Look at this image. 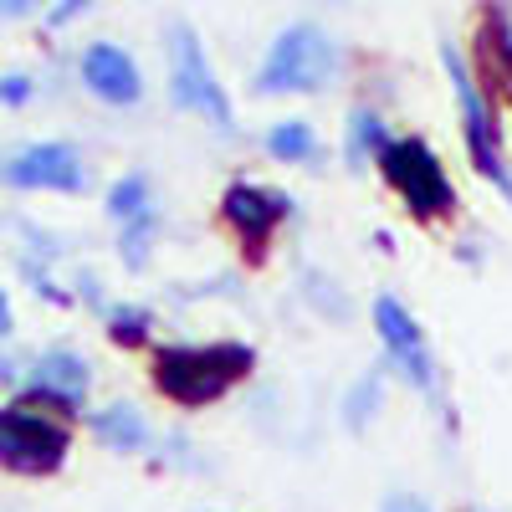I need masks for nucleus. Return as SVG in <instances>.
I'll return each instance as SVG.
<instances>
[{
	"label": "nucleus",
	"instance_id": "obj_1",
	"mask_svg": "<svg viewBox=\"0 0 512 512\" xmlns=\"http://www.w3.org/2000/svg\"><path fill=\"white\" fill-rule=\"evenodd\" d=\"M251 369H256V354L246 344H164L154 354L159 395L185 405V410H200L210 400H221Z\"/></svg>",
	"mask_w": 512,
	"mask_h": 512
},
{
	"label": "nucleus",
	"instance_id": "obj_2",
	"mask_svg": "<svg viewBox=\"0 0 512 512\" xmlns=\"http://www.w3.org/2000/svg\"><path fill=\"white\" fill-rule=\"evenodd\" d=\"M338 72V41L318 21H287L251 77V93L287 98V93H323Z\"/></svg>",
	"mask_w": 512,
	"mask_h": 512
},
{
	"label": "nucleus",
	"instance_id": "obj_3",
	"mask_svg": "<svg viewBox=\"0 0 512 512\" xmlns=\"http://www.w3.org/2000/svg\"><path fill=\"white\" fill-rule=\"evenodd\" d=\"M72 451V425L36 405H0V466L21 477H52Z\"/></svg>",
	"mask_w": 512,
	"mask_h": 512
},
{
	"label": "nucleus",
	"instance_id": "obj_4",
	"mask_svg": "<svg viewBox=\"0 0 512 512\" xmlns=\"http://www.w3.org/2000/svg\"><path fill=\"white\" fill-rule=\"evenodd\" d=\"M379 169H384V180L395 185V195L405 200L410 216L441 221V216H451V210H456V190L446 180V164L436 159V149L425 144L420 134L390 139V149L379 154Z\"/></svg>",
	"mask_w": 512,
	"mask_h": 512
},
{
	"label": "nucleus",
	"instance_id": "obj_5",
	"mask_svg": "<svg viewBox=\"0 0 512 512\" xmlns=\"http://www.w3.org/2000/svg\"><path fill=\"white\" fill-rule=\"evenodd\" d=\"M169 103L210 118L221 134H236V108H231L226 88L216 82V72H210V62H205L200 36L185 21L169 26Z\"/></svg>",
	"mask_w": 512,
	"mask_h": 512
},
{
	"label": "nucleus",
	"instance_id": "obj_6",
	"mask_svg": "<svg viewBox=\"0 0 512 512\" xmlns=\"http://www.w3.org/2000/svg\"><path fill=\"white\" fill-rule=\"evenodd\" d=\"M441 62H446L451 88H456V108H461V128H466V149H472V164L512 200V169H507V154H502V123H497L492 103H487L482 88H477V72L461 62V52L451 47V41L441 47Z\"/></svg>",
	"mask_w": 512,
	"mask_h": 512
},
{
	"label": "nucleus",
	"instance_id": "obj_7",
	"mask_svg": "<svg viewBox=\"0 0 512 512\" xmlns=\"http://www.w3.org/2000/svg\"><path fill=\"white\" fill-rule=\"evenodd\" d=\"M287 216H292V200H287L282 190H267V185L236 180V185H226V195H221V221L236 231V241H241L246 251H262Z\"/></svg>",
	"mask_w": 512,
	"mask_h": 512
},
{
	"label": "nucleus",
	"instance_id": "obj_8",
	"mask_svg": "<svg viewBox=\"0 0 512 512\" xmlns=\"http://www.w3.org/2000/svg\"><path fill=\"white\" fill-rule=\"evenodd\" d=\"M6 180L21 185V190H62V195H77L82 185H88V164H82V154L72 144H31L21 149L16 159H6Z\"/></svg>",
	"mask_w": 512,
	"mask_h": 512
},
{
	"label": "nucleus",
	"instance_id": "obj_9",
	"mask_svg": "<svg viewBox=\"0 0 512 512\" xmlns=\"http://www.w3.org/2000/svg\"><path fill=\"white\" fill-rule=\"evenodd\" d=\"M374 328H379V344L390 349V359L400 364V374L410 384H420V390H431L436 384V369H431V354H425V338L410 318V308L400 303V297L379 292L374 297Z\"/></svg>",
	"mask_w": 512,
	"mask_h": 512
},
{
	"label": "nucleus",
	"instance_id": "obj_10",
	"mask_svg": "<svg viewBox=\"0 0 512 512\" xmlns=\"http://www.w3.org/2000/svg\"><path fill=\"white\" fill-rule=\"evenodd\" d=\"M88 384H93V369L77 349H47L36 359L26 405H52L57 415H77L82 400H88Z\"/></svg>",
	"mask_w": 512,
	"mask_h": 512
},
{
	"label": "nucleus",
	"instance_id": "obj_11",
	"mask_svg": "<svg viewBox=\"0 0 512 512\" xmlns=\"http://www.w3.org/2000/svg\"><path fill=\"white\" fill-rule=\"evenodd\" d=\"M82 82H88V93H98L103 103H118V108L144 98V72H139L134 52H123L118 41H93L82 52Z\"/></svg>",
	"mask_w": 512,
	"mask_h": 512
},
{
	"label": "nucleus",
	"instance_id": "obj_12",
	"mask_svg": "<svg viewBox=\"0 0 512 512\" xmlns=\"http://www.w3.org/2000/svg\"><path fill=\"white\" fill-rule=\"evenodd\" d=\"M477 41H482V57H487V72H492V93L512 108V16L502 6H487Z\"/></svg>",
	"mask_w": 512,
	"mask_h": 512
},
{
	"label": "nucleus",
	"instance_id": "obj_13",
	"mask_svg": "<svg viewBox=\"0 0 512 512\" xmlns=\"http://www.w3.org/2000/svg\"><path fill=\"white\" fill-rule=\"evenodd\" d=\"M384 149H390V128H384V118H379L374 108H354V113H349V139H344L349 169H364V164L379 159Z\"/></svg>",
	"mask_w": 512,
	"mask_h": 512
},
{
	"label": "nucleus",
	"instance_id": "obj_14",
	"mask_svg": "<svg viewBox=\"0 0 512 512\" xmlns=\"http://www.w3.org/2000/svg\"><path fill=\"white\" fill-rule=\"evenodd\" d=\"M93 436L108 441L113 451H139L149 441V425H144V415L134 405H108V410L93 415Z\"/></svg>",
	"mask_w": 512,
	"mask_h": 512
},
{
	"label": "nucleus",
	"instance_id": "obj_15",
	"mask_svg": "<svg viewBox=\"0 0 512 512\" xmlns=\"http://www.w3.org/2000/svg\"><path fill=\"white\" fill-rule=\"evenodd\" d=\"M267 149L282 164H308V159H318V128L308 118H282V123H272Z\"/></svg>",
	"mask_w": 512,
	"mask_h": 512
},
{
	"label": "nucleus",
	"instance_id": "obj_16",
	"mask_svg": "<svg viewBox=\"0 0 512 512\" xmlns=\"http://www.w3.org/2000/svg\"><path fill=\"white\" fill-rule=\"evenodd\" d=\"M108 216H113L118 226H134V221L154 216L149 180H144V175H123V180H113V190H108Z\"/></svg>",
	"mask_w": 512,
	"mask_h": 512
},
{
	"label": "nucleus",
	"instance_id": "obj_17",
	"mask_svg": "<svg viewBox=\"0 0 512 512\" xmlns=\"http://www.w3.org/2000/svg\"><path fill=\"white\" fill-rule=\"evenodd\" d=\"M149 328H154L149 308H134V303H123V308H108V338H113V344H123V349L144 344V338H149Z\"/></svg>",
	"mask_w": 512,
	"mask_h": 512
},
{
	"label": "nucleus",
	"instance_id": "obj_18",
	"mask_svg": "<svg viewBox=\"0 0 512 512\" xmlns=\"http://www.w3.org/2000/svg\"><path fill=\"white\" fill-rule=\"evenodd\" d=\"M379 395H384V374L369 369L354 390H349V400H344V420L354 425V431H364V425H369V415L379 410Z\"/></svg>",
	"mask_w": 512,
	"mask_h": 512
},
{
	"label": "nucleus",
	"instance_id": "obj_19",
	"mask_svg": "<svg viewBox=\"0 0 512 512\" xmlns=\"http://www.w3.org/2000/svg\"><path fill=\"white\" fill-rule=\"evenodd\" d=\"M154 231H159V216H144V221H134V226H123L118 251H123V262H128V267H144V262H149V241H154Z\"/></svg>",
	"mask_w": 512,
	"mask_h": 512
},
{
	"label": "nucleus",
	"instance_id": "obj_20",
	"mask_svg": "<svg viewBox=\"0 0 512 512\" xmlns=\"http://www.w3.org/2000/svg\"><path fill=\"white\" fill-rule=\"evenodd\" d=\"M31 93H36V82L26 72H6V77H0V108H21Z\"/></svg>",
	"mask_w": 512,
	"mask_h": 512
},
{
	"label": "nucleus",
	"instance_id": "obj_21",
	"mask_svg": "<svg viewBox=\"0 0 512 512\" xmlns=\"http://www.w3.org/2000/svg\"><path fill=\"white\" fill-rule=\"evenodd\" d=\"M379 512H436V507H431V502H420V497H410V492H390Z\"/></svg>",
	"mask_w": 512,
	"mask_h": 512
},
{
	"label": "nucleus",
	"instance_id": "obj_22",
	"mask_svg": "<svg viewBox=\"0 0 512 512\" xmlns=\"http://www.w3.org/2000/svg\"><path fill=\"white\" fill-rule=\"evenodd\" d=\"M0 333H11V297H6V287H0Z\"/></svg>",
	"mask_w": 512,
	"mask_h": 512
},
{
	"label": "nucleus",
	"instance_id": "obj_23",
	"mask_svg": "<svg viewBox=\"0 0 512 512\" xmlns=\"http://www.w3.org/2000/svg\"><path fill=\"white\" fill-rule=\"evenodd\" d=\"M0 180H6V159H0Z\"/></svg>",
	"mask_w": 512,
	"mask_h": 512
},
{
	"label": "nucleus",
	"instance_id": "obj_24",
	"mask_svg": "<svg viewBox=\"0 0 512 512\" xmlns=\"http://www.w3.org/2000/svg\"><path fill=\"white\" fill-rule=\"evenodd\" d=\"M0 16H6V11H0Z\"/></svg>",
	"mask_w": 512,
	"mask_h": 512
}]
</instances>
